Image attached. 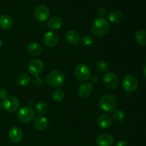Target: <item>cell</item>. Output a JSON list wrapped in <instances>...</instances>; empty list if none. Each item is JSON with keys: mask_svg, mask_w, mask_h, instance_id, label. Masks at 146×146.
<instances>
[{"mask_svg": "<svg viewBox=\"0 0 146 146\" xmlns=\"http://www.w3.org/2000/svg\"><path fill=\"white\" fill-rule=\"evenodd\" d=\"M110 24L107 19L104 17H99L94 20L91 25L92 33L96 37H103L108 33Z\"/></svg>", "mask_w": 146, "mask_h": 146, "instance_id": "1", "label": "cell"}, {"mask_svg": "<svg viewBox=\"0 0 146 146\" xmlns=\"http://www.w3.org/2000/svg\"><path fill=\"white\" fill-rule=\"evenodd\" d=\"M118 104L116 97L111 94H106L100 98L99 107L106 113H111L115 110Z\"/></svg>", "mask_w": 146, "mask_h": 146, "instance_id": "2", "label": "cell"}, {"mask_svg": "<svg viewBox=\"0 0 146 146\" xmlns=\"http://www.w3.org/2000/svg\"><path fill=\"white\" fill-rule=\"evenodd\" d=\"M46 81L51 87H58L65 82V76L59 70H52L46 74Z\"/></svg>", "mask_w": 146, "mask_h": 146, "instance_id": "3", "label": "cell"}, {"mask_svg": "<svg viewBox=\"0 0 146 146\" xmlns=\"http://www.w3.org/2000/svg\"><path fill=\"white\" fill-rule=\"evenodd\" d=\"M2 105L6 111L13 113L19 109L20 106V102L15 96H7L3 100Z\"/></svg>", "mask_w": 146, "mask_h": 146, "instance_id": "4", "label": "cell"}, {"mask_svg": "<svg viewBox=\"0 0 146 146\" xmlns=\"http://www.w3.org/2000/svg\"><path fill=\"white\" fill-rule=\"evenodd\" d=\"M33 14L36 21L43 22L46 21L49 18L50 10L44 4H39L35 7Z\"/></svg>", "mask_w": 146, "mask_h": 146, "instance_id": "5", "label": "cell"}, {"mask_svg": "<svg viewBox=\"0 0 146 146\" xmlns=\"http://www.w3.org/2000/svg\"><path fill=\"white\" fill-rule=\"evenodd\" d=\"M123 87L127 92H133L137 90L138 86V82L135 76L133 74H126L124 76L122 82Z\"/></svg>", "mask_w": 146, "mask_h": 146, "instance_id": "6", "label": "cell"}, {"mask_svg": "<svg viewBox=\"0 0 146 146\" xmlns=\"http://www.w3.org/2000/svg\"><path fill=\"white\" fill-rule=\"evenodd\" d=\"M35 113L33 109L30 107H23L17 113V118L20 122L24 123H30L34 119Z\"/></svg>", "mask_w": 146, "mask_h": 146, "instance_id": "7", "label": "cell"}, {"mask_svg": "<svg viewBox=\"0 0 146 146\" xmlns=\"http://www.w3.org/2000/svg\"><path fill=\"white\" fill-rule=\"evenodd\" d=\"M75 75L78 80L85 82L89 80L91 77V71L88 66L80 63L75 68Z\"/></svg>", "mask_w": 146, "mask_h": 146, "instance_id": "8", "label": "cell"}, {"mask_svg": "<svg viewBox=\"0 0 146 146\" xmlns=\"http://www.w3.org/2000/svg\"><path fill=\"white\" fill-rule=\"evenodd\" d=\"M44 69V64L41 60L34 59L31 60L28 64V71L31 75L38 76Z\"/></svg>", "mask_w": 146, "mask_h": 146, "instance_id": "9", "label": "cell"}, {"mask_svg": "<svg viewBox=\"0 0 146 146\" xmlns=\"http://www.w3.org/2000/svg\"><path fill=\"white\" fill-rule=\"evenodd\" d=\"M118 83H119V80L115 73L109 72L104 75V84L107 88L111 90L115 89L118 86Z\"/></svg>", "mask_w": 146, "mask_h": 146, "instance_id": "10", "label": "cell"}, {"mask_svg": "<svg viewBox=\"0 0 146 146\" xmlns=\"http://www.w3.org/2000/svg\"><path fill=\"white\" fill-rule=\"evenodd\" d=\"M44 42L47 47H54L57 45L58 42V36L54 31H47L43 37Z\"/></svg>", "mask_w": 146, "mask_h": 146, "instance_id": "11", "label": "cell"}, {"mask_svg": "<svg viewBox=\"0 0 146 146\" xmlns=\"http://www.w3.org/2000/svg\"><path fill=\"white\" fill-rule=\"evenodd\" d=\"M24 134L21 130L18 127H14L11 128L9 131V137L10 140L14 143H19L23 140Z\"/></svg>", "mask_w": 146, "mask_h": 146, "instance_id": "12", "label": "cell"}, {"mask_svg": "<svg viewBox=\"0 0 146 146\" xmlns=\"http://www.w3.org/2000/svg\"><path fill=\"white\" fill-rule=\"evenodd\" d=\"M93 90H94V87L91 83L84 82L78 87V94L82 98H86L91 95Z\"/></svg>", "mask_w": 146, "mask_h": 146, "instance_id": "13", "label": "cell"}, {"mask_svg": "<svg viewBox=\"0 0 146 146\" xmlns=\"http://www.w3.org/2000/svg\"><path fill=\"white\" fill-rule=\"evenodd\" d=\"M113 142V137L108 133H103L96 139V144L98 146H111Z\"/></svg>", "mask_w": 146, "mask_h": 146, "instance_id": "14", "label": "cell"}, {"mask_svg": "<svg viewBox=\"0 0 146 146\" xmlns=\"http://www.w3.org/2000/svg\"><path fill=\"white\" fill-rule=\"evenodd\" d=\"M65 38L67 42L73 46L78 45L81 42V37H80L79 34L75 30H69L68 31H67Z\"/></svg>", "mask_w": 146, "mask_h": 146, "instance_id": "15", "label": "cell"}, {"mask_svg": "<svg viewBox=\"0 0 146 146\" xmlns=\"http://www.w3.org/2000/svg\"><path fill=\"white\" fill-rule=\"evenodd\" d=\"M112 117L107 113L101 115L97 119V124H98V127L103 129L109 127L112 125Z\"/></svg>", "mask_w": 146, "mask_h": 146, "instance_id": "16", "label": "cell"}, {"mask_svg": "<svg viewBox=\"0 0 146 146\" xmlns=\"http://www.w3.org/2000/svg\"><path fill=\"white\" fill-rule=\"evenodd\" d=\"M34 127L39 131L46 130L48 125V121L44 116H37L34 120Z\"/></svg>", "mask_w": 146, "mask_h": 146, "instance_id": "17", "label": "cell"}, {"mask_svg": "<svg viewBox=\"0 0 146 146\" xmlns=\"http://www.w3.org/2000/svg\"><path fill=\"white\" fill-rule=\"evenodd\" d=\"M27 51L31 55L37 57L42 53L43 48L38 43L31 42L27 46Z\"/></svg>", "mask_w": 146, "mask_h": 146, "instance_id": "18", "label": "cell"}, {"mask_svg": "<svg viewBox=\"0 0 146 146\" xmlns=\"http://www.w3.org/2000/svg\"><path fill=\"white\" fill-rule=\"evenodd\" d=\"M13 19L9 15L2 14L0 16V27L3 29L8 30L12 27Z\"/></svg>", "mask_w": 146, "mask_h": 146, "instance_id": "19", "label": "cell"}, {"mask_svg": "<svg viewBox=\"0 0 146 146\" xmlns=\"http://www.w3.org/2000/svg\"><path fill=\"white\" fill-rule=\"evenodd\" d=\"M108 20L113 24H119L123 20V14L121 11L114 10L111 11L108 15Z\"/></svg>", "mask_w": 146, "mask_h": 146, "instance_id": "20", "label": "cell"}, {"mask_svg": "<svg viewBox=\"0 0 146 146\" xmlns=\"http://www.w3.org/2000/svg\"><path fill=\"white\" fill-rule=\"evenodd\" d=\"M16 82H17V84L19 86L27 87V86L29 85L30 83H31V78L29 74L23 73V74H20L19 75L17 76V79H16Z\"/></svg>", "mask_w": 146, "mask_h": 146, "instance_id": "21", "label": "cell"}, {"mask_svg": "<svg viewBox=\"0 0 146 146\" xmlns=\"http://www.w3.org/2000/svg\"><path fill=\"white\" fill-rule=\"evenodd\" d=\"M48 27L52 30H58L61 28L63 25V21L61 18L58 17H54L50 19L48 21Z\"/></svg>", "mask_w": 146, "mask_h": 146, "instance_id": "22", "label": "cell"}, {"mask_svg": "<svg viewBox=\"0 0 146 146\" xmlns=\"http://www.w3.org/2000/svg\"><path fill=\"white\" fill-rule=\"evenodd\" d=\"M135 39L136 42L141 46L146 45V31L139 30L135 33Z\"/></svg>", "mask_w": 146, "mask_h": 146, "instance_id": "23", "label": "cell"}, {"mask_svg": "<svg viewBox=\"0 0 146 146\" xmlns=\"http://www.w3.org/2000/svg\"><path fill=\"white\" fill-rule=\"evenodd\" d=\"M36 111L40 115H44L48 112V105L46 102L44 101H40L36 105Z\"/></svg>", "mask_w": 146, "mask_h": 146, "instance_id": "24", "label": "cell"}, {"mask_svg": "<svg viewBox=\"0 0 146 146\" xmlns=\"http://www.w3.org/2000/svg\"><path fill=\"white\" fill-rule=\"evenodd\" d=\"M96 69L101 72H107L110 69V65L105 60H101L96 64Z\"/></svg>", "mask_w": 146, "mask_h": 146, "instance_id": "25", "label": "cell"}, {"mask_svg": "<svg viewBox=\"0 0 146 146\" xmlns=\"http://www.w3.org/2000/svg\"><path fill=\"white\" fill-rule=\"evenodd\" d=\"M64 97V92L61 89H57L52 92V99L56 102H60Z\"/></svg>", "mask_w": 146, "mask_h": 146, "instance_id": "26", "label": "cell"}, {"mask_svg": "<svg viewBox=\"0 0 146 146\" xmlns=\"http://www.w3.org/2000/svg\"><path fill=\"white\" fill-rule=\"evenodd\" d=\"M112 116L116 122H122L125 118V113L121 110H114L112 112Z\"/></svg>", "mask_w": 146, "mask_h": 146, "instance_id": "27", "label": "cell"}, {"mask_svg": "<svg viewBox=\"0 0 146 146\" xmlns=\"http://www.w3.org/2000/svg\"><path fill=\"white\" fill-rule=\"evenodd\" d=\"M81 42L82 44L85 47H90L94 43V37L88 35V34H85L81 37Z\"/></svg>", "mask_w": 146, "mask_h": 146, "instance_id": "28", "label": "cell"}, {"mask_svg": "<svg viewBox=\"0 0 146 146\" xmlns=\"http://www.w3.org/2000/svg\"><path fill=\"white\" fill-rule=\"evenodd\" d=\"M43 84V80L41 77L39 76H35V78L34 80V84L36 87H40Z\"/></svg>", "mask_w": 146, "mask_h": 146, "instance_id": "29", "label": "cell"}, {"mask_svg": "<svg viewBox=\"0 0 146 146\" xmlns=\"http://www.w3.org/2000/svg\"><path fill=\"white\" fill-rule=\"evenodd\" d=\"M97 14H98V15L100 17H104L106 15V10L104 7H100V8H98Z\"/></svg>", "mask_w": 146, "mask_h": 146, "instance_id": "30", "label": "cell"}, {"mask_svg": "<svg viewBox=\"0 0 146 146\" xmlns=\"http://www.w3.org/2000/svg\"><path fill=\"white\" fill-rule=\"evenodd\" d=\"M7 97V92L5 88H0V100H4Z\"/></svg>", "mask_w": 146, "mask_h": 146, "instance_id": "31", "label": "cell"}, {"mask_svg": "<svg viewBox=\"0 0 146 146\" xmlns=\"http://www.w3.org/2000/svg\"><path fill=\"white\" fill-rule=\"evenodd\" d=\"M116 146H128V143L124 140H121L117 143Z\"/></svg>", "mask_w": 146, "mask_h": 146, "instance_id": "32", "label": "cell"}, {"mask_svg": "<svg viewBox=\"0 0 146 146\" xmlns=\"http://www.w3.org/2000/svg\"><path fill=\"white\" fill-rule=\"evenodd\" d=\"M143 74L144 77L146 78V64H145V66H144L143 70Z\"/></svg>", "mask_w": 146, "mask_h": 146, "instance_id": "33", "label": "cell"}, {"mask_svg": "<svg viewBox=\"0 0 146 146\" xmlns=\"http://www.w3.org/2000/svg\"><path fill=\"white\" fill-rule=\"evenodd\" d=\"M2 44H3V42H2V40H1V39H0V48H1V47Z\"/></svg>", "mask_w": 146, "mask_h": 146, "instance_id": "34", "label": "cell"}, {"mask_svg": "<svg viewBox=\"0 0 146 146\" xmlns=\"http://www.w3.org/2000/svg\"><path fill=\"white\" fill-rule=\"evenodd\" d=\"M1 103H0V111H1Z\"/></svg>", "mask_w": 146, "mask_h": 146, "instance_id": "35", "label": "cell"}]
</instances>
